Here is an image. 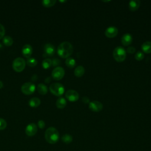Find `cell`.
<instances>
[{
    "instance_id": "cell-8",
    "label": "cell",
    "mask_w": 151,
    "mask_h": 151,
    "mask_svg": "<svg viewBox=\"0 0 151 151\" xmlns=\"http://www.w3.org/2000/svg\"><path fill=\"white\" fill-rule=\"evenodd\" d=\"M55 53V47L54 46L50 43H47L45 44L44 47V53L43 56L45 57H50L54 55Z\"/></svg>"
},
{
    "instance_id": "cell-17",
    "label": "cell",
    "mask_w": 151,
    "mask_h": 151,
    "mask_svg": "<svg viewBox=\"0 0 151 151\" xmlns=\"http://www.w3.org/2000/svg\"><path fill=\"white\" fill-rule=\"evenodd\" d=\"M142 51L145 53H151V41H147L144 42L141 46Z\"/></svg>"
},
{
    "instance_id": "cell-35",
    "label": "cell",
    "mask_w": 151,
    "mask_h": 151,
    "mask_svg": "<svg viewBox=\"0 0 151 151\" xmlns=\"http://www.w3.org/2000/svg\"><path fill=\"white\" fill-rule=\"evenodd\" d=\"M4 86V84L1 80H0V88H1Z\"/></svg>"
},
{
    "instance_id": "cell-20",
    "label": "cell",
    "mask_w": 151,
    "mask_h": 151,
    "mask_svg": "<svg viewBox=\"0 0 151 151\" xmlns=\"http://www.w3.org/2000/svg\"><path fill=\"white\" fill-rule=\"evenodd\" d=\"M67 104V101L64 97H59L56 101V106L59 109H63Z\"/></svg>"
},
{
    "instance_id": "cell-2",
    "label": "cell",
    "mask_w": 151,
    "mask_h": 151,
    "mask_svg": "<svg viewBox=\"0 0 151 151\" xmlns=\"http://www.w3.org/2000/svg\"><path fill=\"white\" fill-rule=\"evenodd\" d=\"M59 137V132L54 127H48L45 132V139L50 144L56 143L58 141Z\"/></svg>"
},
{
    "instance_id": "cell-19",
    "label": "cell",
    "mask_w": 151,
    "mask_h": 151,
    "mask_svg": "<svg viewBox=\"0 0 151 151\" xmlns=\"http://www.w3.org/2000/svg\"><path fill=\"white\" fill-rule=\"evenodd\" d=\"M40 103L41 101L40 99L38 97H32L28 101L29 105L32 107H38L40 104Z\"/></svg>"
},
{
    "instance_id": "cell-22",
    "label": "cell",
    "mask_w": 151,
    "mask_h": 151,
    "mask_svg": "<svg viewBox=\"0 0 151 151\" xmlns=\"http://www.w3.org/2000/svg\"><path fill=\"white\" fill-rule=\"evenodd\" d=\"M61 140L64 143L66 144H69L73 141V137L70 134H65L62 136Z\"/></svg>"
},
{
    "instance_id": "cell-10",
    "label": "cell",
    "mask_w": 151,
    "mask_h": 151,
    "mask_svg": "<svg viewBox=\"0 0 151 151\" xmlns=\"http://www.w3.org/2000/svg\"><path fill=\"white\" fill-rule=\"evenodd\" d=\"M88 107L93 111L99 112L102 110L103 106L101 102L97 100H94L90 102L88 104Z\"/></svg>"
},
{
    "instance_id": "cell-13",
    "label": "cell",
    "mask_w": 151,
    "mask_h": 151,
    "mask_svg": "<svg viewBox=\"0 0 151 151\" xmlns=\"http://www.w3.org/2000/svg\"><path fill=\"white\" fill-rule=\"evenodd\" d=\"M133 41V37L129 33H125L122 37L121 42L124 46H128L132 44Z\"/></svg>"
},
{
    "instance_id": "cell-23",
    "label": "cell",
    "mask_w": 151,
    "mask_h": 151,
    "mask_svg": "<svg viewBox=\"0 0 151 151\" xmlns=\"http://www.w3.org/2000/svg\"><path fill=\"white\" fill-rule=\"evenodd\" d=\"M3 42L6 46H10L13 44V39L10 36H5L3 37Z\"/></svg>"
},
{
    "instance_id": "cell-37",
    "label": "cell",
    "mask_w": 151,
    "mask_h": 151,
    "mask_svg": "<svg viewBox=\"0 0 151 151\" xmlns=\"http://www.w3.org/2000/svg\"><path fill=\"white\" fill-rule=\"evenodd\" d=\"M60 2H66V1H60Z\"/></svg>"
},
{
    "instance_id": "cell-26",
    "label": "cell",
    "mask_w": 151,
    "mask_h": 151,
    "mask_svg": "<svg viewBox=\"0 0 151 151\" xmlns=\"http://www.w3.org/2000/svg\"><path fill=\"white\" fill-rule=\"evenodd\" d=\"M27 64L30 67H34L37 64V60L33 57H29L27 60Z\"/></svg>"
},
{
    "instance_id": "cell-25",
    "label": "cell",
    "mask_w": 151,
    "mask_h": 151,
    "mask_svg": "<svg viewBox=\"0 0 151 151\" xmlns=\"http://www.w3.org/2000/svg\"><path fill=\"white\" fill-rule=\"evenodd\" d=\"M56 2V0H43L42 4L44 6L50 7L53 6Z\"/></svg>"
},
{
    "instance_id": "cell-38",
    "label": "cell",
    "mask_w": 151,
    "mask_h": 151,
    "mask_svg": "<svg viewBox=\"0 0 151 151\" xmlns=\"http://www.w3.org/2000/svg\"><path fill=\"white\" fill-rule=\"evenodd\" d=\"M0 47H2V45L0 44Z\"/></svg>"
},
{
    "instance_id": "cell-34",
    "label": "cell",
    "mask_w": 151,
    "mask_h": 151,
    "mask_svg": "<svg viewBox=\"0 0 151 151\" xmlns=\"http://www.w3.org/2000/svg\"><path fill=\"white\" fill-rule=\"evenodd\" d=\"M50 81H51V77H50L46 78L45 80V81L46 83H49Z\"/></svg>"
},
{
    "instance_id": "cell-21",
    "label": "cell",
    "mask_w": 151,
    "mask_h": 151,
    "mask_svg": "<svg viewBox=\"0 0 151 151\" xmlns=\"http://www.w3.org/2000/svg\"><path fill=\"white\" fill-rule=\"evenodd\" d=\"M65 64L69 68H73L76 64V60L72 57H68L65 60Z\"/></svg>"
},
{
    "instance_id": "cell-16",
    "label": "cell",
    "mask_w": 151,
    "mask_h": 151,
    "mask_svg": "<svg viewBox=\"0 0 151 151\" xmlns=\"http://www.w3.org/2000/svg\"><path fill=\"white\" fill-rule=\"evenodd\" d=\"M85 73V69L83 65H78L77 66L74 71V74L76 77H81Z\"/></svg>"
},
{
    "instance_id": "cell-6",
    "label": "cell",
    "mask_w": 151,
    "mask_h": 151,
    "mask_svg": "<svg viewBox=\"0 0 151 151\" xmlns=\"http://www.w3.org/2000/svg\"><path fill=\"white\" fill-rule=\"evenodd\" d=\"M35 90V86L31 82H26L24 83L21 86L22 92L27 95L31 94L34 92Z\"/></svg>"
},
{
    "instance_id": "cell-31",
    "label": "cell",
    "mask_w": 151,
    "mask_h": 151,
    "mask_svg": "<svg viewBox=\"0 0 151 151\" xmlns=\"http://www.w3.org/2000/svg\"><path fill=\"white\" fill-rule=\"evenodd\" d=\"M127 50V52L130 53V54H133V53H134V52H135L136 49H135L134 47H132V46H130V47H129L127 48V50Z\"/></svg>"
},
{
    "instance_id": "cell-4",
    "label": "cell",
    "mask_w": 151,
    "mask_h": 151,
    "mask_svg": "<svg viewBox=\"0 0 151 151\" xmlns=\"http://www.w3.org/2000/svg\"><path fill=\"white\" fill-rule=\"evenodd\" d=\"M50 90L53 94L60 96L64 92V87L60 83H54L50 85Z\"/></svg>"
},
{
    "instance_id": "cell-5",
    "label": "cell",
    "mask_w": 151,
    "mask_h": 151,
    "mask_svg": "<svg viewBox=\"0 0 151 151\" xmlns=\"http://www.w3.org/2000/svg\"><path fill=\"white\" fill-rule=\"evenodd\" d=\"M25 67V61L23 58L17 57L13 61L12 67L17 72L22 71Z\"/></svg>"
},
{
    "instance_id": "cell-33",
    "label": "cell",
    "mask_w": 151,
    "mask_h": 151,
    "mask_svg": "<svg viewBox=\"0 0 151 151\" xmlns=\"http://www.w3.org/2000/svg\"><path fill=\"white\" fill-rule=\"evenodd\" d=\"M82 101L84 103V104H87V103H90V99L87 96H84L82 98Z\"/></svg>"
},
{
    "instance_id": "cell-28",
    "label": "cell",
    "mask_w": 151,
    "mask_h": 151,
    "mask_svg": "<svg viewBox=\"0 0 151 151\" xmlns=\"http://www.w3.org/2000/svg\"><path fill=\"white\" fill-rule=\"evenodd\" d=\"M6 127V122L5 119L0 118V130L5 129Z\"/></svg>"
},
{
    "instance_id": "cell-32",
    "label": "cell",
    "mask_w": 151,
    "mask_h": 151,
    "mask_svg": "<svg viewBox=\"0 0 151 151\" xmlns=\"http://www.w3.org/2000/svg\"><path fill=\"white\" fill-rule=\"evenodd\" d=\"M45 122L42 120H40L38 122V126L40 129H43L45 127Z\"/></svg>"
},
{
    "instance_id": "cell-3",
    "label": "cell",
    "mask_w": 151,
    "mask_h": 151,
    "mask_svg": "<svg viewBox=\"0 0 151 151\" xmlns=\"http://www.w3.org/2000/svg\"><path fill=\"white\" fill-rule=\"evenodd\" d=\"M113 55L116 61L117 62H122L126 58V52L123 47L117 46L114 49Z\"/></svg>"
},
{
    "instance_id": "cell-30",
    "label": "cell",
    "mask_w": 151,
    "mask_h": 151,
    "mask_svg": "<svg viewBox=\"0 0 151 151\" xmlns=\"http://www.w3.org/2000/svg\"><path fill=\"white\" fill-rule=\"evenodd\" d=\"M61 62H60V60L58 58H54L52 60V64L54 67H58V65H59L60 64Z\"/></svg>"
},
{
    "instance_id": "cell-27",
    "label": "cell",
    "mask_w": 151,
    "mask_h": 151,
    "mask_svg": "<svg viewBox=\"0 0 151 151\" xmlns=\"http://www.w3.org/2000/svg\"><path fill=\"white\" fill-rule=\"evenodd\" d=\"M144 54L143 52L140 51H138L137 52H136L135 55H134V58L137 61H140L142 60L143 58H144Z\"/></svg>"
},
{
    "instance_id": "cell-7",
    "label": "cell",
    "mask_w": 151,
    "mask_h": 151,
    "mask_svg": "<svg viewBox=\"0 0 151 151\" xmlns=\"http://www.w3.org/2000/svg\"><path fill=\"white\" fill-rule=\"evenodd\" d=\"M65 71L64 69L60 66L55 67L51 73L52 77L56 80H61L64 76Z\"/></svg>"
},
{
    "instance_id": "cell-29",
    "label": "cell",
    "mask_w": 151,
    "mask_h": 151,
    "mask_svg": "<svg viewBox=\"0 0 151 151\" xmlns=\"http://www.w3.org/2000/svg\"><path fill=\"white\" fill-rule=\"evenodd\" d=\"M5 27H4L3 25L0 24V39H1L2 38L4 37V36L5 35Z\"/></svg>"
},
{
    "instance_id": "cell-15",
    "label": "cell",
    "mask_w": 151,
    "mask_h": 151,
    "mask_svg": "<svg viewBox=\"0 0 151 151\" xmlns=\"http://www.w3.org/2000/svg\"><path fill=\"white\" fill-rule=\"evenodd\" d=\"M140 5V1L139 0H131L129 2V8L130 11H134L137 10Z\"/></svg>"
},
{
    "instance_id": "cell-1",
    "label": "cell",
    "mask_w": 151,
    "mask_h": 151,
    "mask_svg": "<svg viewBox=\"0 0 151 151\" xmlns=\"http://www.w3.org/2000/svg\"><path fill=\"white\" fill-rule=\"evenodd\" d=\"M73 52V47L68 41L61 42L57 48V53L62 58H68Z\"/></svg>"
},
{
    "instance_id": "cell-24",
    "label": "cell",
    "mask_w": 151,
    "mask_h": 151,
    "mask_svg": "<svg viewBox=\"0 0 151 151\" xmlns=\"http://www.w3.org/2000/svg\"><path fill=\"white\" fill-rule=\"evenodd\" d=\"M52 65V60L50 58H47L42 62V66L44 68H48Z\"/></svg>"
},
{
    "instance_id": "cell-9",
    "label": "cell",
    "mask_w": 151,
    "mask_h": 151,
    "mask_svg": "<svg viewBox=\"0 0 151 151\" xmlns=\"http://www.w3.org/2000/svg\"><path fill=\"white\" fill-rule=\"evenodd\" d=\"M65 97L70 101H76L79 99L78 93L74 90H68L65 92Z\"/></svg>"
},
{
    "instance_id": "cell-11",
    "label": "cell",
    "mask_w": 151,
    "mask_h": 151,
    "mask_svg": "<svg viewBox=\"0 0 151 151\" xmlns=\"http://www.w3.org/2000/svg\"><path fill=\"white\" fill-rule=\"evenodd\" d=\"M118 34V29L114 26H110L107 27L105 31L104 34L108 38H114Z\"/></svg>"
},
{
    "instance_id": "cell-18",
    "label": "cell",
    "mask_w": 151,
    "mask_h": 151,
    "mask_svg": "<svg viewBox=\"0 0 151 151\" xmlns=\"http://www.w3.org/2000/svg\"><path fill=\"white\" fill-rule=\"evenodd\" d=\"M37 90L38 93L42 95L45 94L48 91V88L47 86L43 83H40L38 84Z\"/></svg>"
},
{
    "instance_id": "cell-12",
    "label": "cell",
    "mask_w": 151,
    "mask_h": 151,
    "mask_svg": "<svg viewBox=\"0 0 151 151\" xmlns=\"http://www.w3.org/2000/svg\"><path fill=\"white\" fill-rule=\"evenodd\" d=\"M37 132V126L34 123H29L25 128V133L28 136H33L36 134Z\"/></svg>"
},
{
    "instance_id": "cell-36",
    "label": "cell",
    "mask_w": 151,
    "mask_h": 151,
    "mask_svg": "<svg viewBox=\"0 0 151 151\" xmlns=\"http://www.w3.org/2000/svg\"><path fill=\"white\" fill-rule=\"evenodd\" d=\"M103 2H109L110 1H103Z\"/></svg>"
},
{
    "instance_id": "cell-14",
    "label": "cell",
    "mask_w": 151,
    "mask_h": 151,
    "mask_svg": "<svg viewBox=\"0 0 151 151\" xmlns=\"http://www.w3.org/2000/svg\"><path fill=\"white\" fill-rule=\"evenodd\" d=\"M32 52V47L29 44H25L22 48V53L23 55L27 58H29Z\"/></svg>"
}]
</instances>
